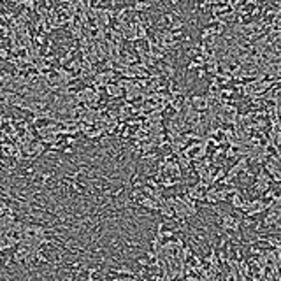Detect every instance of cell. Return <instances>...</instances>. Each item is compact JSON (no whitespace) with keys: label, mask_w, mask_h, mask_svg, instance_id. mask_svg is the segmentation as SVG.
<instances>
[{"label":"cell","mask_w":281,"mask_h":281,"mask_svg":"<svg viewBox=\"0 0 281 281\" xmlns=\"http://www.w3.org/2000/svg\"><path fill=\"white\" fill-rule=\"evenodd\" d=\"M190 102H192V107L195 111H206V109L209 107V102H207L206 95H193V97L190 98Z\"/></svg>","instance_id":"cell-1"},{"label":"cell","mask_w":281,"mask_h":281,"mask_svg":"<svg viewBox=\"0 0 281 281\" xmlns=\"http://www.w3.org/2000/svg\"><path fill=\"white\" fill-rule=\"evenodd\" d=\"M139 206L144 207V209L155 211V213H158V207H160V204H158L153 197H146V195H143L141 199H139Z\"/></svg>","instance_id":"cell-2"},{"label":"cell","mask_w":281,"mask_h":281,"mask_svg":"<svg viewBox=\"0 0 281 281\" xmlns=\"http://www.w3.org/2000/svg\"><path fill=\"white\" fill-rule=\"evenodd\" d=\"M106 91H107V95L112 97V98H120L121 95H123V88L118 86V85H114V83H107V85H106Z\"/></svg>","instance_id":"cell-3"},{"label":"cell","mask_w":281,"mask_h":281,"mask_svg":"<svg viewBox=\"0 0 281 281\" xmlns=\"http://www.w3.org/2000/svg\"><path fill=\"white\" fill-rule=\"evenodd\" d=\"M158 213L164 216L165 220H172L174 218V209H172V206H169V204H160V207H158Z\"/></svg>","instance_id":"cell-4"},{"label":"cell","mask_w":281,"mask_h":281,"mask_svg":"<svg viewBox=\"0 0 281 281\" xmlns=\"http://www.w3.org/2000/svg\"><path fill=\"white\" fill-rule=\"evenodd\" d=\"M227 200H230V204H232V207H234V209H237V211H239V207L242 206L244 199L241 197V193H239V192H236V193H232V195H228V199H227Z\"/></svg>","instance_id":"cell-5"},{"label":"cell","mask_w":281,"mask_h":281,"mask_svg":"<svg viewBox=\"0 0 281 281\" xmlns=\"http://www.w3.org/2000/svg\"><path fill=\"white\" fill-rule=\"evenodd\" d=\"M111 272H114V274H118V276H134V278H135V272L132 271L130 267H127V265H120V267H114Z\"/></svg>","instance_id":"cell-6"},{"label":"cell","mask_w":281,"mask_h":281,"mask_svg":"<svg viewBox=\"0 0 281 281\" xmlns=\"http://www.w3.org/2000/svg\"><path fill=\"white\" fill-rule=\"evenodd\" d=\"M149 7H151V4L146 2V0H135V4L132 5V11H135V13H143V11H148Z\"/></svg>","instance_id":"cell-7"},{"label":"cell","mask_w":281,"mask_h":281,"mask_svg":"<svg viewBox=\"0 0 281 281\" xmlns=\"http://www.w3.org/2000/svg\"><path fill=\"white\" fill-rule=\"evenodd\" d=\"M74 53H76V46H72V48L69 49V51H67L65 55H63L62 58H58V63H60V65H65V63H67L69 60H72V55H74Z\"/></svg>","instance_id":"cell-8"},{"label":"cell","mask_w":281,"mask_h":281,"mask_svg":"<svg viewBox=\"0 0 281 281\" xmlns=\"http://www.w3.org/2000/svg\"><path fill=\"white\" fill-rule=\"evenodd\" d=\"M55 176V172H51V170H49V172H42V174H40V178H39V181H40V186H46V185H48V181L51 178H53Z\"/></svg>","instance_id":"cell-9"},{"label":"cell","mask_w":281,"mask_h":281,"mask_svg":"<svg viewBox=\"0 0 281 281\" xmlns=\"http://www.w3.org/2000/svg\"><path fill=\"white\" fill-rule=\"evenodd\" d=\"M167 28H169L170 32H174V30H181V28H183V19H176V18H174V21L170 23V25H169Z\"/></svg>","instance_id":"cell-10"},{"label":"cell","mask_w":281,"mask_h":281,"mask_svg":"<svg viewBox=\"0 0 281 281\" xmlns=\"http://www.w3.org/2000/svg\"><path fill=\"white\" fill-rule=\"evenodd\" d=\"M143 195H144V193H143L141 188H134V190L130 192V199H132V200H137L139 197H143Z\"/></svg>","instance_id":"cell-11"},{"label":"cell","mask_w":281,"mask_h":281,"mask_svg":"<svg viewBox=\"0 0 281 281\" xmlns=\"http://www.w3.org/2000/svg\"><path fill=\"white\" fill-rule=\"evenodd\" d=\"M160 236H162V239H172V237H174V230H170V228H167V230H162Z\"/></svg>","instance_id":"cell-12"},{"label":"cell","mask_w":281,"mask_h":281,"mask_svg":"<svg viewBox=\"0 0 281 281\" xmlns=\"http://www.w3.org/2000/svg\"><path fill=\"white\" fill-rule=\"evenodd\" d=\"M137 263L141 265V267H146L148 269V265H149V258H148V257H139Z\"/></svg>","instance_id":"cell-13"},{"label":"cell","mask_w":281,"mask_h":281,"mask_svg":"<svg viewBox=\"0 0 281 281\" xmlns=\"http://www.w3.org/2000/svg\"><path fill=\"white\" fill-rule=\"evenodd\" d=\"M209 37H211L209 28H202V32H200V39H202V42H204V40H207Z\"/></svg>","instance_id":"cell-14"},{"label":"cell","mask_w":281,"mask_h":281,"mask_svg":"<svg viewBox=\"0 0 281 281\" xmlns=\"http://www.w3.org/2000/svg\"><path fill=\"white\" fill-rule=\"evenodd\" d=\"M0 60H9V49L0 48Z\"/></svg>","instance_id":"cell-15"},{"label":"cell","mask_w":281,"mask_h":281,"mask_svg":"<svg viewBox=\"0 0 281 281\" xmlns=\"http://www.w3.org/2000/svg\"><path fill=\"white\" fill-rule=\"evenodd\" d=\"M65 144H69V146H74V144H77V139L74 137V135H69V137L65 139Z\"/></svg>","instance_id":"cell-16"},{"label":"cell","mask_w":281,"mask_h":281,"mask_svg":"<svg viewBox=\"0 0 281 281\" xmlns=\"http://www.w3.org/2000/svg\"><path fill=\"white\" fill-rule=\"evenodd\" d=\"M197 70H199V72H197V79H204L206 74H207V72H206V69L200 67V69H197Z\"/></svg>","instance_id":"cell-17"},{"label":"cell","mask_w":281,"mask_h":281,"mask_svg":"<svg viewBox=\"0 0 281 281\" xmlns=\"http://www.w3.org/2000/svg\"><path fill=\"white\" fill-rule=\"evenodd\" d=\"M14 260H13V255H11V257H7V258H4V267H7L9 269L11 267V263H13Z\"/></svg>","instance_id":"cell-18"},{"label":"cell","mask_w":281,"mask_h":281,"mask_svg":"<svg viewBox=\"0 0 281 281\" xmlns=\"http://www.w3.org/2000/svg\"><path fill=\"white\" fill-rule=\"evenodd\" d=\"M195 69H199V67H197V62H195V60H192V62L186 65V70H195Z\"/></svg>","instance_id":"cell-19"},{"label":"cell","mask_w":281,"mask_h":281,"mask_svg":"<svg viewBox=\"0 0 281 281\" xmlns=\"http://www.w3.org/2000/svg\"><path fill=\"white\" fill-rule=\"evenodd\" d=\"M62 153L63 155H72L74 149H72V146H67V148H62Z\"/></svg>","instance_id":"cell-20"},{"label":"cell","mask_w":281,"mask_h":281,"mask_svg":"<svg viewBox=\"0 0 281 281\" xmlns=\"http://www.w3.org/2000/svg\"><path fill=\"white\" fill-rule=\"evenodd\" d=\"M44 40H46V37H44V35H37V37H35V42H37L39 46H42V44H44Z\"/></svg>","instance_id":"cell-21"},{"label":"cell","mask_w":281,"mask_h":281,"mask_svg":"<svg viewBox=\"0 0 281 281\" xmlns=\"http://www.w3.org/2000/svg\"><path fill=\"white\" fill-rule=\"evenodd\" d=\"M69 267H70V269H79L81 267V262H72Z\"/></svg>","instance_id":"cell-22"}]
</instances>
